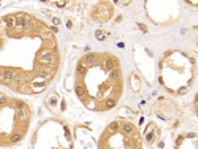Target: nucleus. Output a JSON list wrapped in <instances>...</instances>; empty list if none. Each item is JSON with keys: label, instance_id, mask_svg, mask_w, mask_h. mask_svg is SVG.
Listing matches in <instances>:
<instances>
[{"label": "nucleus", "instance_id": "f257e3e1", "mask_svg": "<svg viewBox=\"0 0 198 149\" xmlns=\"http://www.w3.org/2000/svg\"><path fill=\"white\" fill-rule=\"evenodd\" d=\"M53 31L27 12L0 17V85L20 94L44 91L58 69Z\"/></svg>", "mask_w": 198, "mask_h": 149}, {"label": "nucleus", "instance_id": "f03ea898", "mask_svg": "<svg viewBox=\"0 0 198 149\" xmlns=\"http://www.w3.org/2000/svg\"><path fill=\"white\" fill-rule=\"evenodd\" d=\"M123 91L120 62L111 53H89L75 69V94L93 111L112 110Z\"/></svg>", "mask_w": 198, "mask_h": 149}, {"label": "nucleus", "instance_id": "7ed1b4c3", "mask_svg": "<svg viewBox=\"0 0 198 149\" xmlns=\"http://www.w3.org/2000/svg\"><path fill=\"white\" fill-rule=\"evenodd\" d=\"M31 111L25 102L0 91V145L21 141L28 131Z\"/></svg>", "mask_w": 198, "mask_h": 149}, {"label": "nucleus", "instance_id": "20e7f679", "mask_svg": "<svg viewBox=\"0 0 198 149\" xmlns=\"http://www.w3.org/2000/svg\"><path fill=\"white\" fill-rule=\"evenodd\" d=\"M98 145L99 149H141V136L132 123L112 122L102 133Z\"/></svg>", "mask_w": 198, "mask_h": 149}, {"label": "nucleus", "instance_id": "39448f33", "mask_svg": "<svg viewBox=\"0 0 198 149\" xmlns=\"http://www.w3.org/2000/svg\"><path fill=\"white\" fill-rule=\"evenodd\" d=\"M93 16L98 21H106L112 16V8L108 3H100L94 8Z\"/></svg>", "mask_w": 198, "mask_h": 149}]
</instances>
